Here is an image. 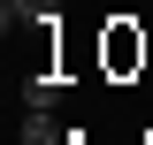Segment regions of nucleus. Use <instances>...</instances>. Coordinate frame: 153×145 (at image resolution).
<instances>
[{
	"instance_id": "nucleus-1",
	"label": "nucleus",
	"mask_w": 153,
	"mask_h": 145,
	"mask_svg": "<svg viewBox=\"0 0 153 145\" xmlns=\"http://www.w3.org/2000/svg\"><path fill=\"white\" fill-rule=\"evenodd\" d=\"M76 130L69 122H54V107H31L23 115V130H16V145H69Z\"/></svg>"
},
{
	"instance_id": "nucleus-2",
	"label": "nucleus",
	"mask_w": 153,
	"mask_h": 145,
	"mask_svg": "<svg viewBox=\"0 0 153 145\" xmlns=\"http://www.w3.org/2000/svg\"><path fill=\"white\" fill-rule=\"evenodd\" d=\"M0 23L23 31V23H61V0H0Z\"/></svg>"
},
{
	"instance_id": "nucleus-3",
	"label": "nucleus",
	"mask_w": 153,
	"mask_h": 145,
	"mask_svg": "<svg viewBox=\"0 0 153 145\" xmlns=\"http://www.w3.org/2000/svg\"><path fill=\"white\" fill-rule=\"evenodd\" d=\"M54 99H61L54 76H31V84H23V107H54Z\"/></svg>"
},
{
	"instance_id": "nucleus-4",
	"label": "nucleus",
	"mask_w": 153,
	"mask_h": 145,
	"mask_svg": "<svg viewBox=\"0 0 153 145\" xmlns=\"http://www.w3.org/2000/svg\"><path fill=\"white\" fill-rule=\"evenodd\" d=\"M107 61H115V69H130V61H138V38H130V31H115V38H107Z\"/></svg>"
}]
</instances>
